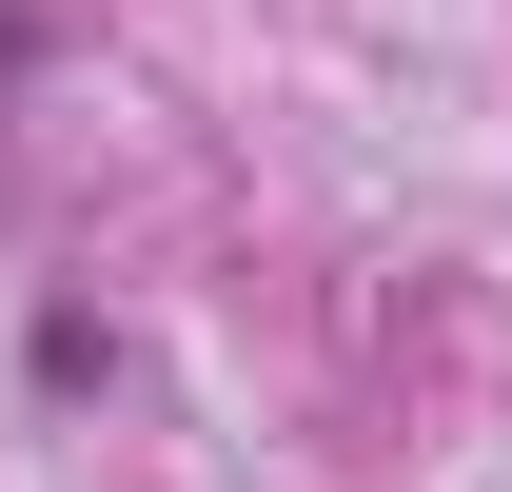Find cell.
Returning <instances> with one entry per match:
<instances>
[{
    "label": "cell",
    "instance_id": "obj_1",
    "mask_svg": "<svg viewBox=\"0 0 512 492\" xmlns=\"http://www.w3.org/2000/svg\"><path fill=\"white\" fill-rule=\"evenodd\" d=\"M20 374H40V394H99V374H119V335H99L79 296H40V335H20Z\"/></svg>",
    "mask_w": 512,
    "mask_h": 492
},
{
    "label": "cell",
    "instance_id": "obj_2",
    "mask_svg": "<svg viewBox=\"0 0 512 492\" xmlns=\"http://www.w3.org/2000/svg\"><path fill=\"white\" fill-rule=\"evenodd\" d=\"M40 40H60V20H40V0H0V99L40 79Z\"/></svg>",
    "mask_w": 512,
    "mask_h": 492
}]
</instances>
